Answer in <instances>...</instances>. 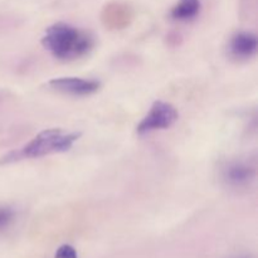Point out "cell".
<instances>
[{
  "mask_svg": "<svg viewBox=\"0 0 258 258\" xmlns=\"http://www.w3.org/2000/svg\"><path fill=\"white\" fill-rule=\"evenodd\" d=\"M42 45L58 60L71 62L87 55L95 45V39L86 30L58 22L47 28Z\"/></svg>",
  "mask_w": 258,
  "mask_h": 258,
  "instance_id": "obj_1",
  "label": "cell"
},
{
  "mask_svg": "<svg viewBox=\"0 0 258 258\" xmlns=\"http://www.w3.org/2000/svg\"><path fill=\"white\" fill-rule=\"evenodd\" d=\"M80 138L81 133H72L62 128H47L40 131L27 145L3 156L0 164L18 163L25 159H38L53 154L66 153Z\"/></svg>",
  "mask_w": 258,
  "mask_h": 258,
  "instance_id": "obj_2",
  "label": "cell"
},
{
  "mask_svg": "<svg viewBox=\"0 0 258 258\" xmlns=\"http://www.w3.org/2000/svg\"><path fill=\"white\" fill-rule=\"evenodd\" d=\"M179 112L171 103L165 101H155L148 115L140 121L136 127L139 135H146L153 131L165 130L178 121Z\"/></svg>",
  "mask_w": 258,
  "mask_h": 258,
  "instance_id": "obj_3",
  "label": "cell"
},
{
  "mask_svg": "<svg viewBox=\"0 0 258 258\" xmlns=\"http://www.w3.org/2000/svg\"><path fill=\"white\" fill-rule=\"evenodd\" d=\"M48 88L54 92L73 97H86L97 92L101 88V82L97 80L82 77H58L47 82Z\"/></svg>",
  "mask_w": 258,
  "mask_h": 258,
  "instance_id": "obj_4",
  "label": "cell"
},
{
  "mask_svg": "<svg viewBox=\"0 0 258 258\" xmlns=\"http://www.w3.org/2000/svg\"><path fill=\"white\" fill-rule=\"evenodd\" d=\"M256 175V166L243 160L228 161L221 170L222 180L233 189L247 188L253 183Z\"/></svg>",
  "mask_w": 258,
  "mask_h": 258,
  "instance_id": "obj_5",
  "label": "cell"
},
{
  "mask_svg": "<svg viewBox=\"0 0 258 258\" xmlns=\"http://www.w3.org/2000/svg\"><path fill=\"white\" fill-rule=\"evenodd\" d=\"M134 8L126 2H110L101 12V22L106 29L121 30L127 28L134 19Z\"/></svg>",
  "mask_w": 258,
  "mask_h": 258,
  "instance_id": "obj_6",
  "label": "cell"
},
{
  "mask_svg": "<svg viewBox=\"0 0 258 258\" xmlns=\"http://www.w3.org/2000/svg\"><path fill=\"white\" fill-rule=\"evenodd\" d=\"M228 50L231 57L238 60H246L254 57L258 50L257 35L247 30L234 33L229 40Z\"/></svg>",
  "mask_w": 258,
  "mask_h": 258,
  "instance_id": "obj_7",
  "label": "cell"
},
{
  "mask_svg": "<svg viewBox=\"0 0 258 258\" xmlns=\"http://www.w3.org/2000/svg\"><path fill=\"white\" fill-rule=\"evenodd\" d=\"M201 10V0H178V3L171 8L170 17L176 22H191L198 17Z\"/></svg>",
  "mask_w": 258,
  "mask_h": 258,
  "instance_id": "obj_8",
  "label": "cell"
},
{
  "mask_svg": "<svg viewBox=\"0 0 258 258\" xmlns=\"http://www.w3.org/2000/svg\"><path fill=\"white\" fill-rule=\"evenodd\" d=\"M15 219V212L10 207L0 206V232L5 231L12 226Z\"/></svg>",
  "mask_w": 258,
  "mask_h": 258,
  "instance_id": "obj_9",
  "label": "cell"
},
{
  "mask_svg": "<svg viewBox=\"0 0 258 258\" xmlns=\"http://www.w3.org/2000/svg\"><path fill=\"white\" fill-rule=\"evenodd\" d=\"M54 258H78L77 251L71 244H63L55 252Z\"/></svg>",
  "mask_w": 258,
  "mask_h": 258,
  "instance_id": "obj_10",
  "label": "cell"
},
{
  "mask_svg": "<svg viewBox=\"0 0 258 258\" xmlns=\"http://www.w3.org/2000/svg\"><path fill=\"white\" fill-rule=\"evenodd\" d=\"M234 258H252L251 256H241V257H234Z\"/></svg>",
  "mask_w": 258,
  "mask_h": 258,
  "instance_id": "obj_11",
  "label": "cell"
}]
</instances>
